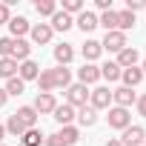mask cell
Masks as SVG:
<instances>
[{"mask_svg": "<svg viewBox=\"0 0 146 146\" xmlns=\"http://www.w3.org/2000/svg\"><path fill=\"white\" fill-rule=\"evenodd\" d=\"M106 120H109L112 129H120V132H123L126 126H132V115H129V109H120V106H109Z\"/></svg>", "mask_w": 146, "mask_h": 146, "instance_id": "obj_1", "label": "cell"}, {"mask_svg": "<svg viewBox=\"0 0 146 146\" xmlns=\"http://www.w3.org/2000/svg\"><path fill=\"white\" fill-rule=\"evenodd\" d=\"M86 100H89V89H86L83 83H75V86L66 89V103H69V106L80 109V106H86Z\"/></svg>", "mask_w": 146, "mask_h": 146, "instance_id": "obj_2", "label": "cell"}, {"mask_svg": "<svg viewBox=\"0 0 146 146\" xmlns=\"http://www.w3.org/2000/svg\"><path fill=\"white\" fill-rule=\"evenodd\" d=\"M89 106L98 112V109H109L112 106V92L106 89V86H98V89H92L89 92Z\"/></svg>", "mask_w": 146, "mask_h": 146, "instance_id": "obj_3", "label": "cell"}, {"mask_svg": "<svg viewBox=\"0 0 146 146\" xmlns=\"http://www.w3.org/2000/svg\"><path fill=\"white\" fill-rule=\"evenodd\" d=\"M100 49H106V52H123L126 49V35L123 32H106V37L100 40Z\"/></svg>", "mask_w": 146, "mask_h": 146, "instance_id": "obj_4", "label": "cell"}, {"mask_svg": "<svg viewBox=\"0 0 146 146\" xmlns=\"http://www.w3.org/2000/svg\"><path fill=\"white\" fill-rule=\"evenodd\" d=\"M143 137H146V132H143V126H126L123 129V135L117 137L123 146H140L143 143Z\"/></svg>", "mask_w": 146, "mask_h": 146, "instance_id": "obj_5", "label": "cell"}, {"mask_svg": "<svg viewBox=\"0 0 146 146\" xmlns=\"http://www.w3.org/2000/svg\"><path fill=\"white\" fill-rule=\"evenodd\" d=\"M32 109H35L37 115H49V112H54V109H57V100H54V95H52V92H40Z\"/></svg>", "mask_w": 146, "mask_h": 146, "instance_id": "obj_6", "label": "cell"}, {"mask_svg": "<svg viewBox=\"0 0 146 146\" xmlns=\"http://www.w3.org/2000/svg\"><path fill=\"white\" fill-rule=\"evenodd\" d=\"M78 80H80L83 86L98 83V80H100V66H95V63H83V69H78Z\"/></svg>", "mask_w": 146, "mask_h": 146, "instance_id": "obj_7", "label": "cell"}, {"mask_svg": "<svg viewBox=\"0 0 146 146\" xmlns=\"http://www.w3.org/2000/svg\"><path fill=\"white\" fill-rule=\"evenodd\" d=\"M52 115H54V120H57L60 126H72V120L78 117V109L69 106V103H57V109H54Z\"/></svg>", "mask_w": 146, "mask_h": 146, "instance_id": "obj_8", "label": "cell"}, {"mask_svg": "<svg viewBox=\"0 0 146 146\" xmlns=\"http://www.w3.org/2000/svg\"><path fill=\"white\" fill-rule=\"evenodd\" d=\"M37 75H40V66L29 57V60H23V63H17V78L26 83V80H37Z\"/></svg>", "mask_w": 146, "mask_h": 146, "instance_id": "obj_9", "label": "cell"}, {"mask_svg": "<svg viewBox=\"0 0 146 146\" xmlns=\"http://www.w3.org/2000/svg\"><path fill=\"white\" fill-rule=\"evenodd\" d=\"M49 26H52V32H69L72 26H75V17L57 9V12L52 15V23H49Z\"/></svg>", "mask_w": 146, "mask_h": 146, "instance_id": "obj_10", "label": "cell"}, {"mask_svg": "<svg viewBox=\"0 0 146 146\" xmlns=\"http://www.w3.org/2000/svg\"><path fill=\"white\" fill-rule=\"evenodd\" d=\"M75 26H78L83 35H89V32H95V29H98V15H92V12H86V9H83V12L75 17Z\"/></svg>", "mask_w": 146, "mask_h": 146, "instance_id": "obj_11", "label": "cell"}, {"mask_svg": "<svg viewBox=\"0 0 146 146\" xmlns=\"http://www.w3.org/2000/svg\"><path fill=\"white\" fill-rule=\"evenodd\" d=\"M29 35H32V40H35L37 46H46V43L52 40V35H54V32H52V26H49V23H37V26H32V32H29Z\"/></svg>", "mask_w": 146, "mask_h": 146, "instance_id": "obj_12", "label": "cell"}, {"mask_svg": "<svg viewBox=\"0 0 146 146\" xmlns=\"http://www.w3.org/2000/svg\"><path fill=\"white\" fill-rule=\"evenodd\" d=\"M112 100H115V103H117L120 109H129V106H132V103L137 100V95H135L132 89L120 86V89H115V92H112Z\"/></svg>", "mask_w": 146, "mask_h": 146, "instance_id": "obj_13", "label": "cell"}, {"mask_svg": "<svg viewBox=\"0 0 146 146\" xmlns=\"http://www.w3.org/2000/svg\"><path fill=\"white\" fill-rule=\"evenodd\" d=\"M120 80H123V86H126V89H135V86H140V80H143V72H140V66L123 69V72H120Z\"/></svg>", "mask_w": 146, "mask_h": 146, "instance_id": "obj_14", "label": "cell"}, {"mask_svg": "<svg viewBox=\"0 0 146 146\" xmlns=\"http://www.w3.org/2000/svg\"><path fill=\"white\" fill-rule=\"evenodd\" d=\"M9 32H12V37H15V40H20L23 35H29V32H32V23H29L26 17H12V20H9Z\"/></svg>", "mask_w": 146, "mask_h": 146, "instance_id": "obj_15", "label": "cell"}, {"mask_svg": "<svg viewBox=\"0 0 146 146\" xmlns=\"http://www.w3.org/2000/svg\"><path fill=\"white\" fill-rule=\"evenodd\" d=\"M137 57H140L137 49H135V46H126L123 52H117V60H115V63H117L120 69H132V66L137 63Z\"/></svg>", "mask_w": 146, "mask_h": 146, "instance_id": "obj_16", "label": "cell"}, {"mask_svg": "<svg viewBox=\"0 0 146 146\" xmlns=\"http://www.w3.org/2000/svg\"><path fill=\"white\" fill-rule=\"evenodd\" d=\"M15 115H17V120H20L26 129H37V112H35L32 106H20Z\"/></svg>", "mask_w": 146, "mask_h": 146, "instance_id": "obj_17", "label": "cell"}, {"mask_svg": "<svg viewBox=\"0 0 146 146\" xmlns=\"http://www.w3.org/2000/svg\"><path fill=\"white\" fill-rule=\"evenodd\" d=\"M52 78H54V89H69V86H72V72H69L66 66L52 69Z\"/></svg>", "mask_w": 146, "mask_h": 146, "instance_id": "obj_18", "label": "cell"}, {"mask_svg": "<svg viewBox=\"0 0 146 146\" xmlns=\"http://www.w3.org/2000/svg\"><path fill=\"white\" fill-rule=\"evenodd\" d=\"M72 57H75L72 43H60V46H54V60H57V66H69Z\"/></svg>", "mask_w": 146, "mask_h": 146, "instance_id": "obj_19", "label": "cell"}, {"mask_svg": "<svg viewBox=\"0 0 146 146\" xmlns=\"http://www.w3.org/2000/svg\"><path fill=\"white\" fill-rule=\"evenodd\" d=\"M29 54H32V46L20 37V40H15V46H12V60H17V63H23V60H29Z\"/></svg>", "mask_w": 146, "mask_h": 146, "instance_id": "obj_20", "label": "cell"}, {"mask_svg": "<svg viewBox=\"0 0 146 146\" xmlns=\"http://www.w3.org/2000/svg\"><path fill=\"white\" fill-rule=\"evenodd\" d=\"M0 78H3V80L17 78V60H12V57H0Z\"/></svg>", "mask_w": 146, "mask_h": 146, "instance_id": "obj_21", "label": "cell"}, {"mask_svg": "<svg viewBox=\"0 0 146 146\" xmlns=\"http://www.w3.org/2000/svg\"><path fill=\"white\" fill-rule=\"evenodd\" d=\"M78 123L86 126V129L95 126V123H98V112H95L92 106H80V109H78Z\"/></svg>", "mask_w": 146, "mask_h": 146, "instance_id": "obj_22", "label": "cell"}, {"mask_svg": "<svg viewBox=\"0 0 146 146\" xmlns=\"http://www.w3.org/2000/svg\"><path fill=\"white\" fill-rule=\"evenodd\" d=\"M98 26H103L106 32H117V12H115V9L103 12V15L98 17Z\"/></svg>", "mask_w": 146, "mask_h": 146, "instance_id": "obj_23", "label": "cell"}, {"mask_svg": "<svg viewBox=\"0 0 146 146\" xmlns=\"http://www.w3.org/2000/svg\"><path fill=\"white\" fill-rule=\"evenodd\" d=\"M100 40H86L83 43V57H86V63H95L98 57H100Z\"/></svg>", "mask_w": 146, "mask_h": 146, "instance_id": "obj_24", "label": "cell"}, {"mask_svg": "<svg viewBox=\"0 0 146 146\" xmlns=\"http://www.w3.org/2000/svg\"><path fill=\"white\" fill-rule=\"evenodd\" d=\"M120 72H123V69H120L115 60H109V63L100 66V78H106V80L112 83V80H120Z\"/></svg>", "mask_w": 146, "mask_h": 146, "instance_id": "obj_25", "label": "cell"}, {"mask_svg": "<svg viewBox=\"0 0 146 146\" xmlns=\"http://www.w3.org/2000/svg\"><path fill=\"white\" fill-rule=\"evenodd\" d=\"M60 137H63V143L66 146H75L78 140H80V129L78 126H60V132H57Z\"/></svg>", "mask_w": 146, "mask_h": 146, "instance_id": "obj_26", "label": "cell"}, {"mask_svg": "<svg viewBox=\"0 0 146 146\" xmlns=\"http://www.w3.org/2000/svg\"><path fill=\"white\" fill-rule=\"evenodd\" d=\"M43 135H40V129H26L23 132V137H20V143L23 146H43Z\"/></svg>", "mask_w": 146, "mask_h": 146, "instance_id": "obj_27", "label": "cell"}, {"mask_svg": "<svg viewBox=\"0 0 146 146\" xmlns=\"http://www.w3.org/2000/svg\"><path fill=\"white\" fill-rule=\"evenodd\" d=\"M35 12H37L40 17H52V15L57 12V3H54V0H37V3H35Z\"/></svg>", "mask_w": 146, "mask_h": 146, "instance_id": "obj_28", "label": "cell"}, {"mask_svg": "<svg viewBox=\"0 0 146 146\" xmlns=\"http://www.w3.org/2000/svg\"><path fill=\"white\" fill-rule=\"evenodd\" d=\"M37 86L40 92H54V78H52V69H43L37 75Z\"/></svg>", "mask_w": 146, "mask_h": 146, "instance_id": "obj_29", "label": "cell"}, {"mask_svg": "<svg viewBox=\"0 0 146 146\" xmlns=\"http://www.w3.org/2000/svg\"><path fill=\"white\" fill-rule=\"evenodd\" d=\"M132 26H135V15H132V12H126V9H123V12H117V32H123V35H126V29H132Z\"/></svg>", "mask_w": 146, "mask_h": 146, "instance_id": "obj_30", "label": "cell"}, {"mask_svg": "<svg viewBox=\"0 0 146 146\" xmlns=\"http://www.w3.org/2000/svg\"><path fill=\"white\" fill-rule=\"evenodd\" d=\"M23 132H26V126L17 120V115H12L9 117V123H6V135H15V137H23Z\"/></svg>", "mask_w": 146, "mask_h": 146, "instance_id": "obj_31", "label": "cell"}, {"mask_svg": "<svg viewBox=\"0 0 146 146\" xmlns=\"http://www.w3.org/2000/svg\"><path fill=\"white\" fill-rule=\"evenodd\" d=\"M23 89H26V83L20 80V78H12V80H6V95H23Z\"/></svg>", "mask_w": 146, "mask_h": 146, "instance_id": "obj_32", "label": "cell"}, {"mask_svg": "<svg viewBox=\"0 0 146 146\" xmlns=\"http://www.w3.org/2000/svg\"><path fill=\"white\" fill-rule=\"evenodd\" d=\"M60 12H66V15H80L83 12V0H63V9Z\"/></svg>", "mask_w": 146, "mask_h": 146, "instance_id": "obj_33", "label": "cell"}, {"mask_svg": "<svg viewBox=\"0 0 146 146\" xmlns=\"http://www.w3.org/2000/svg\"><path fill=\"white\" fill-rule=\"evenodd\" d=\"M12 46L15 37H0V57H12Z\"/></svg>", "mask_w": 146, "mask_h": 146, "instance_id": "obj_34", "label": "cell"}, {"mask_svg": "<svg viewBox=\"0 0 146 146\" xmlns=\"http://www.w3.org/2000/svg\"><path fill=\"white\" fill-rule=\"evenodd\" d=\"M43 146H66V143H63V137L54 132V135H49V137L43 140Z\"/></svg>", "mask_w": 146, "mask_h": 146, "instance_id": "obj_35", "label": "cell"}, {"mask_svg": "<svg viewBox=\"0 0 146 146\" xmlns=\"http://www.w3.org/2000/svg\"><path fill=\"white\" fill-rule=\"evenodd\" d=\"M12 20V12H9V3H0V23H9Z\"/></svg>", "mask_w": 146, "mask_h": 146, "instance_id": "obj_36", "label": "cell"}, {"mask_svg": "<svg viewBox=\"0 0 146 146\" xmlns=\"http://www.w3.org/2000/svg\"><path fill=\"white\" fill-rule=\"evenodd\" d=\"M135 103H137V112H140V115L146 117V95H140V98H137Z\"/></svg>", "mask_w": 146, "mask_h": 146, "instance_id": "obj_37", "label": "cell"}, {"mask_svg": "<svg viewBox=\"0 0 146 146\" xmlns=\"http://www.w3.org/2000/svg\"><path fill=\"white\" fill-rule=\"evenodd\" d=\"M95 6H98L100 12H109V9H112V0H95Z\"/></svg>", "mask_w": 146, "mask_h": 146, "instance_id": "obj_38", "label": "cell"}, {"mask_svg": "<svg viewBox=\"0 0 146 146\" xmlns=\"http://www.w3.org/2000/svg\"><path fill=\"white\" fill-rule=\"evenodd\" d=\"M6 100H9V95H6V89H0V106H6Z\"/></svg>", "mask_w": 146, "mask_h": 146, "instance_id": "obj_39", "label": "cell"}, {"mask_svg": "<svg viewBox=\"0 0 146 146\" xmlns=\"http://www.w3.org/2000/svg\"><path fill=\"white\" fill-rule=\"evenodd\" d=\"M106 146H123V143H120L117 137H109V140H106Z\"/></svg>", "mask_w": 146, "mask_h": 146, "instance_id": "obj_40", "label": "cell"}, {"mask_svg": "<svg viewBox=\"0 0 146 146\" xmlns=\"http://www.w3.org/2000/svg\"><path fill=\"white\" fill-rule=\"evenodd\" d=\"M6 140V126H0V143Z\"/></svg>", "mask_w": 146, "mask_h": 146, "instance_id": "obj_41", "label": "cell"}, {"mask_svg": "<svg viewBox=\"0 0 146 146\" xmlns=\"http://www.w3.org/2000/svg\"><path fill=\"white\" fill-rule=\"evenodd\" d=\"M140 72H143V75H146V57H143V66H140Z\"/></svg>", "mask_w": 146, "mask_h": 146, "instance_id": "obj_42", "label": "cell"}, {"mask_svg": "<svg viewBox=\"0 0 146 146\" xmlns=\"http://www.w3.org/2000/svg\"><path fill=\"white\" fill-rule=\"evenodd\" d=\"M143 146H146V137H143Z\"/></svg>", "mask_w": 146, "mask_h": 146, "instance_id": "obj_43", "label": "cell"}]
</instances>
